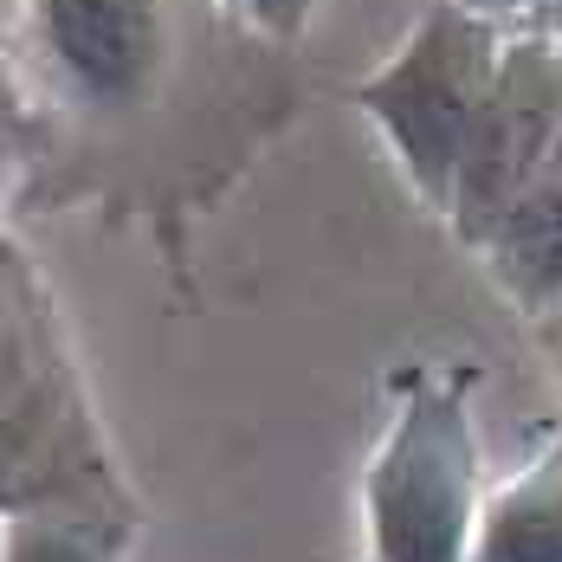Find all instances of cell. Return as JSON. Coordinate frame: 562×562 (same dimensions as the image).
I'll list each match as a JSON object with an SVG mask.
<instances>
[{"label":"cell","instance_id":"6da1fadb","mask_svg":"<svg viewBox=\"0 0 562 562\" xmlns=\"http://www.w3.org/2000/svg\"><path fill=\"white\" fill-rule=\"evenodd\" d=\"M20 71L40 104L26 194H104L130 214H201L291 116V65L226 0H20Z\"/></svg>","mask_w":562,"mask_h":562},{"label":"cell","instance_id":"7a4b0ae2","mask_svg":"<svg viewBox=\"0 0 562 562\" xmlns=\"http://www.w3.org/2000/svg\"><path fill=\"white\" fill-rule=\"evenodd\" d=\"M20 510L143 517L98 427L53 291L0 233V524Z\"/></svg>","mask_w":562,"mask_h":562},{"label":"cell","instance_id":"3957f363","mask_svg":"<svg viewBox=\"0 0 562 562\" xmlns=\"http://www.w3.org/2000/svg\"><path fill=\"white\" fill-rule=\"evenodd\" d=\"M479 510L472 369H414L362 465V562H472Z\"/></svg>","mask_w":562,"mask_h":562},{"label":"cell","instance_id":"277c9868","mask_svg":"<svg viewBox=\"0 0 562 562\" xmlns=\"http://www.w3.org/2000/svg\"><path fill=\"white\" fill-rule=\"evenodd\" d=\"M505 46V20L472 13L465 0H434L420 26L401 40V53H389L356 85V111L382 130L394 169L434 214L452 207V181L498 85Z\"/></svg>","mask_w":562,"mask_h":562},{"label":"cell","instance_id":"5b68a950","mask_svg":"<svg viewBox=\"0 0 562 562\" xmlns=\"http://www.w3.org/2000/svg\"><path fill=\"white\" fill-rule=\"evenodd\" d=\"M562 143V33H510L498 85L479 111L465 162L452 181V233L479 252L485 233L510 214V201L537 181Z\"/></svg>","mask_w":562,"mask_h":562},{"label":"cell","instance_id":"8992f818","mask_svg":"<svg viewBox=\"0 0 562 562\" xmlns=\"http://www.w3.org/2000/svg\"><path fill=\"white\" fill-rule=\"evenodd\" d=\"M479 259L524 317H557L562 311V143L537 169V181L510 201L505 221L485 233Z\"/></svg>","mask_w":562,"mask_h":562},{"label":"cell","instance_id":"52a82bcc","mask_svg":"<svg viewBox=\"0 0 562 562\" xmlns=\"http://www.w3.org/2000/svg\"><path fill=\"white\" fill-rule=\"evenodd\" d=\"M472 562H562V434L485 492Z\"/></svg>","mask_w":562,"mask_h":562},{"label":"cell","instance_id":"ba28073f","mask_svg":"<svg viewBox=\"0 0 562 562\" xmlns=\"http://www.w3.org/2000/svg\"><path fill=\"white\" fill-rule=\"evenodd\" d=\"M143 517L116 510H20L0 524V562H130Z\"/></svg>","mask_w":562,"mask_h":562},{"label":"cell","instance_id":"9c48e42d","mask_svg":"<svg viewBox=\"0 0 562 562\" xmlns=\"http://www.w3.org/2000/svg\"><path fill=\"white\" fill-rule=\"evenodd\" d=\"M226 7H233V20L246 33H259L266 46L291 53V46H304V33H311V20H317L324 0H226Z\"/></svg>","mask_w":562,"mask_h":562},{"label":"cell","instance_id":"30bf717a","mask_svg":"<svg viewBox=\"0 0 562 562\" xmlns=\"http://www.w3.org/2000/svg\"><path fill=\"white\" fill-rule=\"evenodd\" d=\"M0 136H13V143H20L26 175H33V162H40V104H33L26 71H20V58H13L7 40H0Z\"/></svg>","mask_w":562,"mask_h":562},{"label":"cell","instance_id":"8fae6325","mask_svg":"<svg viewBox=\"0 0 562 562\" xmlns=\"http://www.w3.org/2000/svg\"><path fill=\"white\" fill-rule=\"evenodd\" d=\"M472 13H492V20H524V13H550L557 0H465Z\"/></svg>","mask_w":562,"mask_h":562},{"label":"cell","instance_id":"7c38bea8","mask_svg":"<svg viewBox=\"0 0 562 562\" xmlns=\"http://www.w3.org/2000/svg\"><path fill=\"white\" fill-rule=\"evenodd\" d=\"M550 349H557V362H562V311L550 317Z\"/></svg>","mask_w":562,"mask_h":562}]
</instances>
